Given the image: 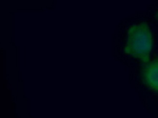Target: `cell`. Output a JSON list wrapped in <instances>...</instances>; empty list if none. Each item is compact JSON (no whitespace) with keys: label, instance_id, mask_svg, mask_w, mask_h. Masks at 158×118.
I'll list each match as a JSON object with an SVG mask.
<instances>
[{"label":"cell","instance_id":"obj_3","mask_svg":"<svg viewBox=\"0 0 158 118\" xmlns=\"http://www.w3.org/2000/svg\"><path fill=\"white\" fill-rule=\"evenodd\" d=\"M156 18L158 19V13L157 14V15H156Z\"/></svg>","mask_w":158,"mask_h":118},{"label":"cell","instance_id":"obj_2","mask_svg":"<svg viewBox=\"0 0 158 118\" xmlns=\"http://www.w3.org/2000/svg\"><path fill=\"white\" fill-rule=\"evenodd\" d=\"M145 83L152 89L158 91V60L148 63L143 69Z\"/></svg>","mask_w":158,"mask_h":118},{"label":"cell","instance_id":"obj_1","mask_svg":"<svg viewBox=\"0 0 158 118\" xmlns=\"http://www.w3.org/2000/svg\"><path fill=\"white\" fill-rule=\"evenodd\" d=\"M151 49L152 36L148 24L143 22L130 27L127 33L125 53L147 62Z\"/></svg>","mask_w":158,"mask_h":118}]
</instances>
